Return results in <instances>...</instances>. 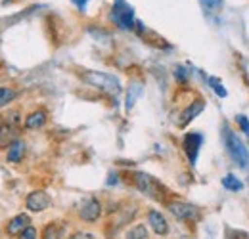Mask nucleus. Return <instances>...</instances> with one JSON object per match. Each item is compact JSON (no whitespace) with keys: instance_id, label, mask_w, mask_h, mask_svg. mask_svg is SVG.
Returning a JSON list of instances; mask_svg holds the SVG:
<instances>
[{"instance_id":"nucleus-1","label":"nucleus","mask_w":249,"mask_h":239,"mask_svg":"<svg viewBox=\"0 0 249 239\" xmlns=\"http://www.w3.org/2000/svg\"><path fill=\"white\" fill-rule=\"evenodd\" d=\"M81 79L90 85L100 92L107 94V96H117L121 92V83L117 77L109 75V73H102V71H85L81 73Z\"/></svg>"},{"instance_id":"nucleus-2","label":"nucleus","mask_w":249,"mask_h":239,"mask_svg":"<svg viewBox=\"0 0 249 239\" xmlns=\"http://www.w3.org/2000/svg\"><path fill=\"white\" fill-rule=\"evenodd\" d=\"M222 136H224V146H226V151H228L230 159L238 167H246L249 161V155H248V148L240 140V136L230 126H222Z\"/></svg>"},{"instance_id":"nucleus-3","label":"nucleus","mask_w":249,"mask_h":239,"mask_svg":"<svg viewBox=\"0 0 249 239\" xmlns=\"http://www.w3.org/2000/svg\"><path fill=\"white\" fill-rule=\"evenodd\" d=\"M132 180H134V186H136L142 193H146L148 197H152V199H156V201H165L167 189H165L163 184L157 182L154 176H150V174H146V172H134V174H132Z\"/></svg>"},{"instance_id":"nucleus-4","label":"nucleus","mask_w":249,"mask_h":239,"mask_svg":"<svg viewBox=\"0 0 249 239\" xmlns=\"http://www.w3.org/2000/svg\"><path fill=\"white\" fill-rule=\"evenodd\" d=\"M111 21L119 29H134V10L126 0H115L111 8Z\"/></svg>"},{"instance_id":"nucleus-5","label":"nucleus","mask_w":249,"mask_h":239,"mask_svg":"<svg viewBox=\"0 0 249 239\" xmlns=\"http://www.w3.org/2000/svg\"><path fill=\"white\" fill-rule=\"evenodd\" d=\"M165 205H167L169 212L178 220H188V222L199 220V209L186 203V201H167Z\"/></svg>"},{"instance_id":"nucleus-6","label":"nucleus","mask_w":249,"mask_h":239,"mask_svg":"<svg viewBox=\"0 0 249 239\" xmlns=\"http://www.w3.org/2000/svg\"><path fill=\"white\" fill-rule=\"evenodd\" d=\"M100 216H102V203L96 197H87L79 207V218L92 224V222H98Z\"/></svg>"},{"instance_id":"nucleus-7","label":"nucleus","mask_w":249,"mask_h":239,"mask_svg":"<svg viewBox=\"0 0 249 239\" xmlns=\"http://www.w3.org/2000/svg\"><path fill=\"white\" fill-rule=\"evenodd\" d=\"M201 144H203V136H201L199 132H188L186 136H184V140H182V148H184V153H186L190 165H196Z\"/></svg>"},{"instance_id":"nucleus-8","label":"nucleus","mask_w":249,"mask_h":239,"mask_svg":"<svg viewBox=\"0 0 249 239\" xmlns=\"http://www.w3.org/2000/svg\"><path fill=\"white\" fill-rule=\"evenodd\" d=\"M50 203H52L50 195L46 191H42V189H35L25 199V207L31 212H42V210H46L50 207Z\"/></svg>"},{"instance_id":"nucleus-9","label":"nucleus","mask_w":249,"mask_h":239,"mask_svg":"<svg viewBox=\"0 0 249 239\" xmlns=\"http://www.w3.org/2000/svg\"><path fill=\"white\" fill-rule=\"evenodd\" d=\"M148 224L157 236H167L169 234V222L163 216V212H159V210H148Z\"/></svg>"},{"instance_id":"nucleus-10","label":"nucleus","mask_w":249,"mask_h":239,"mask_svg":"<svg viewBox=\"0 0 249 239\" xmlns=\"http://www.w3.org/2000/svg\"><path fill=\"white\" fill-rule=\"evenodd\" d=\"M31 226V218L27 214H18L14 216L8 224H6V234L8 236H19L21 232H25Z\"/></svg>"},{"instance_id":"nucleus-11","label":"nucleus","mask_w":249,"mask_h":239,"mask_svg":"<svg viewBox=\"0 0 249 239\" xmlns=\"http://www.w3.org/2000/svg\"><path fill=\"white\" fill-rule=\"evenodd\" d=\"M16 140H19L18 126L8 124V122L0 124V148H2V150H6V148H10Z\"/></svg>"},{"instance_id":"nucleus-12","label":"nucleus","mask_w":249,"mask_h":239,"mask_svg":"<svg viewBox=\"0 0 249 239\" xmlns=\"http://www.w3.org/2000/svg\"><path fill=\"white\" fill-rule=\"evenodd\" d=\"M46 120H48L46 109H36V111H33V113H29V115L25 117V128H27V130H36V128L44 126Z\"/></svg>"},{"instance_id":"nucleus-13","label":"nucleus","mask_w":249,"mask_h":239,"mask_svg":"<svg viewBox=\"0 0 249 239\" xmlns=\"http://www.w3.org/2000/svg\"><path fill=\"white\" fill-rule=\"evenodd\" d=\"M203 107H205V103H203V100H196V102H192L190 105H188L186 109L182 111V119H180V126H186L188 122L192 119H196L201 111H203Z\"/></svg>"},{"instance_id":"nucleus-14","label":"nucleus","mask_w":249,"mask_h":239,"mask_svg":"<svg viewBox=\"0 0 249 239\" xmlns=\"http://www.w3.org/2000/svg\"><path fill=\"white\" fill-rule=\"evenodd\" d=\"M25 151H27L25 142H23V140H16V142L8 148V153H6L8 163H19V161L25 157Z\"/></svg>"},{"instance_id":"nucleus-15","label":"nucleus","mask_w":249,"mask_h":239,"mask_svg":"<svg viewBox=\"0 0 249 239\" xmlns=\"http://www.w3.org/2000/svg\"><path fill=\"white\" fill-rule=\"evenodd\" d=\"M63 238V226L58 222H50L42 230V239H62Z\"/></svg>"},{"instance_id":"nucleus-16","label":"nucleus","mask_w":249,"mask_h":239,"mask_svg":"<svg viewBox=\"0 0 249 239\" xmlns=\"http://www.w3.org/2000/svg\"><path fill=\"white\" fill-rule=\"evenodd\" d=\"M126 239H148V228L144 224H134L126 232Z\"/></svg>"},{"instance_id":"nucleus-17","label":"nucleus","mask_w":249,"mask_h":239,"mask_svg":"<svg viewBox=\"0 0 249 239\" xmlns=\"http://www.w3.org/2000/svg\"><path fill=\"white\" fill-rule=\"evenodd\" d=\"M222 186H224V189H228V191H240V189L244 188V184L240 182V178H236L234 174H226V176L222 178Z\"/></svg>"},{"instance_id":"nucleus-18","label":"nucleus","mask_w":249,"mask_h":239,"mask_svg":"<svg viewBox=\"0 0 249 239\" xmlns=\"http://www.w3.org/2000/svg\"><path fill=\"white\" fill-rule=\"evenodd\" d=\"M18 96V92L14 88H8V86H2L0 88V107H4V105H8L14 98Z\"/></svg>"},{"instance_id":"nucleus-19","label":"nucleus","mask_w":249,"mask_h":239,"mask_svg":"<svg viewBox=\"0 0 249 239\" xmlns=\"http://www.w3.org/2000/svg\"><path fill=\"white\" fill-rule=\"evenodd\" d=\"M199 2L207 12H218L222 8V0H199Z\"/></svg>"},{"instance_id":"nucleus-20","label":"nucleus","mask_w":249,"mask_h":239,"mask_svg":"<svg viewBox=\"0 0 249 239\" xmlns=\"http://www.w3.org/2000/svg\"><path fill=\"white\" fill-rule=\"evenodd\" d=\"M236 122H238V126L242 128V132L246 134V136H249V119L246 117V115H238L236 117Z\"/></svg>"},{"instance_id":"nucleus-21","label":"nucleus","mask_w":249,"mask_h":239,"mask_svg":"<svg viewBox=\"0 0 249 239\" xmlns=\"http://www.w3.org/2000/svg\"><path fill=\"white\" fill-rule=\"evenodd\" d=\"M175 79H177L178 83L186 85L188 83V71L184 69V67H177V69H175Z\"/></svg>"},{"instance_id":"nucleus-22","label":"nucleus","mask_w":249,"mask_h":239,"mask_svg":"<svg viewBox=\"0 0 249 239\" xmlns=\"http://www.w3.org/2000/svg\"><path fill=\"white\" fill-rule=\"evenodd\" d=\"M6 122L18 126V122H19V111H10V113L6 115Z\"/></svg>"},{"instance_id":"nucleus-23","label":"nucleus","mask_w":249,"mask_h":239,"mask_svg":"<svg viewBox=\"0 0 249 239\" xmlns=\"http://www.w3.org/2000/svg\"><path fill=\"white\" fill-rule=\"evenodd\" d=\"M19 239H36V230H35L33 226H29L25 232L19 234Z\"/></svg>"},{"instance_id":"nucleus-24","label":"nucleus","mask_w":249,"mask_h":239,"mask_svg":"<svg viewBox=\"0 0 249 239\" xmlns=\"http://www.w3.org/2000/svg\"><path fill=\"white\" fill-rule=\"evenodd\" d=\"M209 83L213 85V90L217 92V94H218V96H220V98H224V96H226V90H224V88H220V83H218L217 79H209Z\"/></svg>"},{"instance_id":"nucleus-25","label":"nucleus","mask_w":249,"mask_h":239,"mask_svg":"<svg viewBox=\"0 0 249 239\" xmlns=\"http://www.w3.org/2000/svg\"><path fill=\"white\" fill-rule=\"evenodd\" d=\"M69 239H96L92 234H89V232H75V234H71Z\"/></svg>"},{"instance_id":"nucleus-26","label":"nucleus","mask_w":249,"mask_h":239,"mask_svg":"<svg viewBox=\"0 0 249 239\" xmlns=\"http://www.w3.org/2000/svg\"><path fill=\"white\" fill-rule=\"evenodd\" d=\"M71 2H73V4L77 6V8H81V10H83V8H85V6L89 4V0H71Z\"/></svg>"}]
</instances>
